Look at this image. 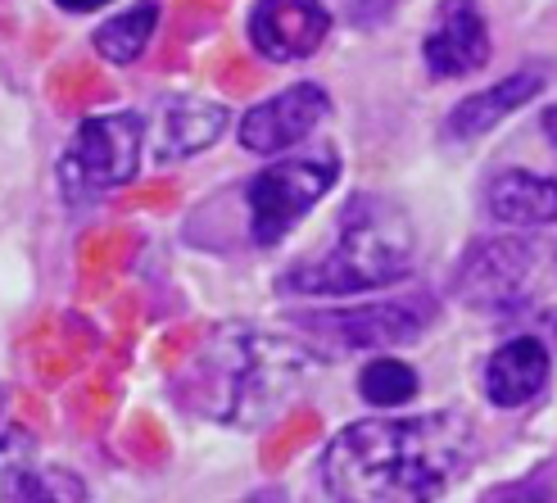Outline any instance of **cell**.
Segmentation results:
<instances>
[{"label": "cell", "mask_w": 557, "mask_h": 503, "mask_svg": "<svg viewBox=\"0 0 557 503\" xmlns=\"http://www.w3.org/2000/svg\"><path fill=\"white\" fill-rule=\"evenodd\" d=\"M476 458V427L462 413L368 417L345 427L322 458V486L336 499H431Z\"/></svg>", "instance_id": "obj_1"}, {"label": "cell", "mask_w": 557, "mask_h": 503, "mask_svg": "<svg viewBox=\"0 0 557 503\" xmlns=\"http://www.w3.org/2000/svg\"><path fill=\"white\" fill-rule=\"evenodd\" d=\"M313 377V354L263 331L218 327L190 358L177 390L190 408L222 422H263Z\"/></svg>", "instance_id": "obj_2"}, {"label": "cell", "mask_w": 557, "mask_h": 503, "mask_svg": "<svg viewBox=\"0 0 557 503\" xmlns=\"http://www.w3.org/2000/svg\"><path fill=\"white\" fill-rule=\"evenodd\" d=\"M412 268V228L408 218L376 195H358L341 213V241L331 255L299 263L282 277V291L295 295H358L385 291Z\"/></svg>", "instance_id": "obj_3"}, {"label": "cell", "mask_w": 557, "mask_h": 503, "mask_svg": "<svg viewBox=\"0 0 557 503\" xmlns=\"http://www.w3.org/2000/svg\"><path fill=\"white\" fill-rule=\"evenodd\" d=\"M336 177H341L336 150L290 155L282 163L263 168V173L249 182V191H245V200H249V232H255V241L259 245H276L331 186H336Z\"/></svg>", "instance_id": "obj_4"}, {"label": "cell", "mask_w": 557, "mask_h": 503, "mask_svg": "<svg viewBox=\"0 0 557 503\" xmlns=\"http://www.w3.org/2000/svg\"><path fill=\"white\" fill-rule=\"evenodd\" d=\"M141 150H146V119L119 109V114H96L87 119L73 142L69 155L60 163V177L69 195H104L119 191L136 177L141 168Z\"/></svg>", "instance_id": "obj_5"}, {"label": "cell", "mask_w": 557, "mask_h": 503, "mask_svg": "<svg viewBox=\"0 0 557 503\" xmlns=\"http://www.w3.org/2000/svg\"><path fill=\"white\" fill-rule=\"evenodd\" d=\"M531 268H535V249L525 241L498 236L481 241L467 249V259L458 268V295L476 309H517L531 286Z\"/></svg>", "instance_id": "obj_6"}, {"label": "cell", "mask_w": 557, "mask_h": 503, "mask_svg": "<svg viewBox=\"0 0 557 503\" xmlns=\"http://www.w3.org/2000/svg\"><path fill=\"white\" fill-rule=\"evenodd\" d=\"M326 91L313 87V82H299L290 91H276L272 100L255 105L240 119V146L249 155H282L290 146H299L322 119H326Z\"/></svg>", "instance_id": "obj_7"}, {"label": "cell", "mask_w": 557, "mask_h": 503, "mask_svg": "<svg viewBox=\"0 0 557 503\" xmlns=\"http://www.w3.org/2000/svg\"><path fill=\"white\" fill-rule=\"evenodd\" d=\"M331 14L322 0H259L249 14V41L259 54L276 64L309 60V54L326 41Z\"/></svg>", "instance_id": "obj_8"}, {"label": "cell", "mask_w": 557, "mask_h": 503, "mask_svg": "<svg viewBox=\"0 0 557 503\" xmlns=\"http://www.w3.org/2000/svg\"><path fill=\"white\" fill-rule=\"evenodd\" d=\"M299 327H313L349 349H376V345H408L422 335L426 318L412 304H363V309H331V314H299Z\"/></svg>", "instance_id": "obj_9"}, {"label": "cell", "mask_w": 557, "mask_h": 503, "mask_svg": "<svg viewBox=\"0 0 557 503\" xmlns=\"http://www.w3.org/2000/svg\"><path fill=\"white\" fill-rule=\"evenodd\" d=\"M426 69L435 77H467L490 60V27L476 0H444L431 33H426Z\"/></svg>", "instance_id": "obj_10"}, {"label": "cell", "mask_w": 557, "mask_h": 503, "mask_svg": "<svg viewBox=\"0 0 557 503\" xmlns=\"http://www.w3.org/2000/svg\"><path fill=\"white\" fill-rule=\"evenodd\" d=\"M222 127H227V109L213 105V100H163L154 109V119L146 123V136H150V146H154V159H182V155H195V150H205L213 146Z\"/></svg>", "instance_id": "obj_11"}, {"label": "cell", "mask_w": 557, "mask_h": 503, "mask_svg": "<svg viewBox=\"0 0 557 503\" xmlns=\"http://www.w3.org/2000/svg\"><path fill=\"white\" fill-rule=\"evenodd\" d=\"M548 385V349L535 335H512L485 363V395L498 408H525Z\"/></svg>", "instance_id": "obj_12"}, {"label": "cell", "mask_w": 557, "mask_h": 503, "mask_svg": "<svg viewBox=\"0 0 557 503\" xmlns=\"http://www.w3.org/2000/svg\"><path fill=\"white\" fill-rule=\"evenodd\" d=\"M485 205L494 222H512V228H540V222H557V182L525 173V168H508L498 173L485 191Z\"/></svg>", "instance_id": "obj_13"}, {"label": "cell", "mask_w": 557, "mask_h": 503, "mask_svg": "<svg viewBox=\"0 0 557 503\" xmlns=\"http://www.w3.org/2000/svg\"><path fill=\"white\" fill-rule=\"evenodd\" d=\"M544 87V77L540 73H517L508 82H494L490 91H476V96H467L454 114H449V132L454 136H481L490 132L494 123H504L512 109H521L525 100H535Z\"/></svg>", "instance_id": "obj_14"}, {"label": "cell", "mask_w": 557, "mask_h": 503, "mask_svg": "<svg viewBox=\"0 0 557 503\" xmlns=\"http://www.w3.org/2000/svg\"><path fill=\"white\" fill-rule=\"evenodd\" d=\"M154 23H159V10L154 5H136L127 14H114L109 23L96 27V50L104 54L109 64H132V60H141V50L154 33Z\"/></svg>", "instance_id": "obj_15"}, {"label": "cell", "mask_w": 557, "mask_h": 503, "mask_svg": "<svg viewBox=\"0 0 557 503\" xmlns=\"http://www.w3.org/2000/svg\"><path fill=\"white\" fill-rule=\"evenodd\" d=\"M358 390H363L368 404L395 408V404H408L417 395V372L399 358H376L363 368V377H358Z\"/></svg>", "instance_id": "obj_16"}, {"label": "cell", "mask_w": 557, "mask_h": 503, "mask_svg": "<svg viewBox=\"0 0 557 503\" xmlns=\"http://www.w3.org/2000/svg\"><path fill=\"white\" fill-rule=\"evenodd\" d=\"M54 5H64V10H73V14H87V10L109 5V0H54Z\"/></svg>", "instance_id": "obj_17"}, {"label": "cell", "mask_w": 557, "mask_h": 503, "mask_svg": "<svg viewBox=\"0 0 557 503\" xmlns=\"http://www.w3.org/2000/svg\"><path fill=\"white\" fill-rule=\"evenodd\" d=\"M544 132H548V142L557 146V109H548V114H544Z\"/></svg>", "instance_id": "obj_18"}, {"label": "cell", "mask_w": 557, "mask_h": 503, "mask_svg": "<svg viewBox=\"0 0 557 503\" xmlns=\"http://www.w3.org/2000/svg\"><path fill=\"white\" fill-rule=\"evenodd\" d=\"M0 431H5V395H0ZM0 450H5V440H0Z\"/></svg>", "instance_id": "obj_19"}, {"label": "cell", "mask_w": 557, "mask_h": 503, "mask_svg": "<svg viewBox=\"0 0 557 503\" xmlns=\"http://www.w3.org/2000/svg\"><path fill=\"white\" fill-rule=\"evenodd\" d=\"M548 327H553V335H557V314H548Z\"/></svg>", "instance_id": "obj_20"}]
</instances>
